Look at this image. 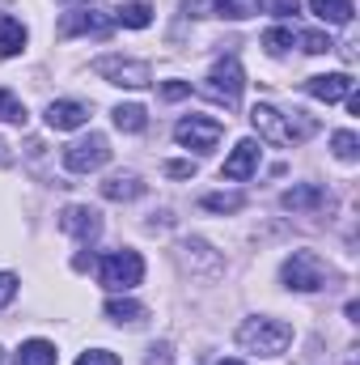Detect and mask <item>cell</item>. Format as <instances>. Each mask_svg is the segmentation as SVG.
Returning <instances> with one entry per match:
<instances>
[{"instance_id":"obj_15","label":"cell","mask_w":360,"mask_h":365,"mask_svg":"<svg viewBox=\"0 0 360 365\" xmlns=\"http://www.w3.org/2000/svg\"><path fill=\"white\" fill-rule=\"evenodd\" d=\"M280 204H284L288 212H309V208H322V204H327V191L314 187V182H301V187H288V191L280 195Z\"/></svg>"},{"instance_id":"obj_36","label":"cell","mask_w":360,"mask_h":365,"mask_svg":"<svg viewBox=\"0 0 360 365\" xmlns=\"http://www.w3.org/2000/svg\"><path fill=\"white\" fill-rule=\"evenodd\" d=\"M0 365H4V353H0Z\"/></svg>"},{"instance_id":"obj_19","label":"cell","mask_w":360,"mask_h":365,"mask_svg":"<svg viewBox=\"0 0 360 365\" xmlns=\"http://www.w3.org/2000/svg\"><path fill=\"white\" fill-rule=\"evenodd\" d=\"M55 344L51 340H26L21 349H17V365H55Z\"/></svg>"},{"instance_id":"obj_26","label":"cell","mask_w":360,"mask_h":365,"mask_svg":"<svg viewBox=\"0 0 360 365\" xmlns=\"http://www.w3.org/2000/svg\"><path fill=\"white\" fill-rule=\"evenodd\" d=\"M0 123H26V106L21 98L9 90H0Z\"/></svg>"},{"instance_id":"obj_17","label":"cell","mask_w":360,"mask_h":365,"mask_svg":"<svg viewBox=\"0 0 360 365\" xmlns=\"http://www.w3.org/2000/svg\"><path fill=\"white\" fill-rule=\"evenodd\" d=\"M102 195L106 200H136V195H144V182H140V175H110V179L102 182Z\"/></svg>"},{"instance_id":"obj_6","label":"cell","mask_w":360,"mask_h":365,"mask_svg":"<svg viewBox=\"0 0 360 365\" xmlns=\"http://www.w3.org/2000/svg\"><path fill=\"white\" fill-rule=\"evenodd\" d=\"M203 90L212 93L216 102H225V106H238V98H242V90H246V73H242V64H238L233 56L216 60L212 73H208V81H203Z\"/></svg>"},{"instance_id":"obj_3","label":"cell","mask_w":360,"mask_h":365,"mask_svg":"<svg viewBox=\"0 0 360 365\" xmlns=\"http://www.w3.org/2000/svg\"><path fill=\"white\" fill-rule=\"evenodd\" d=\"M280 280H284L288 289H297V293H318V289H327L331 268L322 264L318 251H292V255L284 259V268H280Z\"/></svg>"},{"instance_id":"obj_5","label":"cell","mask_w":360,"mask_h":365,"mask_svg":"<svg viewBox=\"0 0 360 365\" xmlns=\"http://www.w3.org/2000/svg\"><path fill=\"white\" fill-rule=\"evenodd\" d=\"M102 284L110 289V293H127V289H136L140 280H144V259L136 255V251H110L106 259H102Z\"/></svg>"},{"instance_id":"obj_13","label":"cell","mask_w":360,"mask_h":365,"mask_svg":"<svg viewBox=\"0 0 360 365\" xmlns=\"http://www.w3.org/2000/svg\"><path fill=\"white\" fill-rule=\"evenodd\" d=\"M85 123H90V106H85V102L60 98V102L47 106V128H55V132H77V128H85Z\"/></svg>"},{"instance_id":"obj_9","label":"cell","mask_w":360,"mask_h":365,"mask_svg":"<svg viewBox=\"0 0 360 365\" xmlns=\"http://www.w3.org/2000/svg\"><path fill=\"white\" fill-rule=\"evenodd\" d=\"M259 140H238L233 145V153L225 158V166H221V179H229V182H246L255 170H259Z\"/></svg>"},{"instance_id":"obj_32","label":"cell","mask_w":360,"mask_h":365,"mask_svg":"<svg viewBox=\"0 0 360 365\" xmlns=\"http://www.w3.org/2000/svg\"><path fill=\"white\" fill-rule=\"evenodd\" d=\"M166 175L170 179H191L195 175V162H166Z\"/></svg>"},{"instance_id":"obj_18","label":"cell","mask_w":360,"mask_h":365,"mask_svg":"<svg viewBox=\"0 0 360 365\" xmlns=\"http://www.w3.org/2000/svg\"><path fill=\"white\" fill-rule=\"evenodd\" d=\"M309 9H314L322 21H331V26H348V21H352V13H356V4H352V0H309Z\"/></svg>"},{"instance_id":"obj_20","label":"cell","mask_w":360,"mask_h":365,"mask_svg":"<svg viewBox=\"0 0 360 365\" xmlns=\"http://www.w3.org/2000/svg\"><path fill=\"white\" fill-rule=\"evenodd\" d=\"M106 319H110V323H140V319H144V306L132 302V297H110V302H106Z\"/></svg>"},{"instance_id":"obj_34","label":"cell","mask_w":360,"mask_h":365,"mask_svg":"<svg viewBox=\"0 0 360 365\" xmlns=\"http://www.w3.org/2000/svg\"><path fill=\"white\" fill-rule=\"evenodd\" d=\"M182 9H186V17H199V9H203V0H186Z\"/></svg>"},{"instance_id":"obj_11","label":"cell","mask_w":360,"mask_h":365,"mask_svg":"<svg viewBox=\"0 0 360 365\" xmlns=\"http://www.w3.org/2000/svg\"><path fill=\"white\" fill-rule=\"evenodd\" d=\"M110 9H73V13H64V21H60V34L64 38H73V34H102V30H110Z\"/></svg>"},{"instance_id":"obj_25","label":"cell","mask_w":360,"mask_h":365,"mask_svg":"<svg viewBox=\"0 0 360 365\" xmlns=\"http://www.w3.org/2000/svg\"><path fill=\"white\" fill-rule=\"evenodd\" d=\"M331 149H335V158H339V162H356V158H360L356 132H335V136H331Z\"/></svg>"},{"instance_id":"obj_31","label":"cell","mask_w":360,"mask_h":365,"mask_svg":"<svg viewBox=\"0 0 360 365\" xmlns=\"http://www.w3.org/2000/svg\"><path fill=\"white\" fill-rule=\"evenodd\" d=\"M268 9L275 17H292V13L301 9V0H268Z\"/></svg>"},{"instance_id":"obj_1","label":"cell","mask_w":360,"mask_h":365,"mask_svg":"<svg viewBox=\"0 0 360 365\" xmlns=\"http://www.w3.org/2000/svg\"><path fill=\"white\" fill-rule=\"evenodd\" d=\"M238 344L246 353H259V357H280L292 344V327L284 319H246L238 327Z\"/></svg>"},{"instance_id":"obj_27","label":"cell","mask_w":360,"mask_h":365,"mask_svg":"<svg viewBox=\"0 0 360 365\" xmlns=\"http://www.w3.org/2000/svg\"><path fill=\"white\" fill-rule=\"evenodd\" d=\"M263 47H268L271 56H284V51L292 47V30H284V26L268 30V34H263Z\"/></svg>"},{"instance_id":"obj_8","label":"cell","mask_w":360,"mask_h":365,"mask_svg":"<svg viewBox=\"0 0 360 365\" xmlns=\"http://www.w3.org/2000/svg\"><path fill=\"white\" fill-rule=\"evenodd\" d=\"M110 162V145H106V136H81V140H73L68 149H64V166L73 170V175H90V170H102Z\"/></svg>"},{"instance_id":"obj_14","label":"cell","mask_w":360,"mask_h":365,"mask_svg":"<svg viewBox=\"0 0 360 365\" xmlns=\"http://www.w3.org/2000/svg\"><path fill=\"white\" fill-rule=\"evenodd\" d=\"M305 93L318 98V102H344L352 93V77L348 73H327V77H309L305 81Z\"/></svg>"},{"instance_id":"obj_29","label":"cell","mask_w":360,"mask_h":365,"mask_svg":"<svg viewBox=\"0 0 360 365\" xmlns=\"http://www.w3.org/2000/svg\"><path fill=\"white\" fill-rule=\"evenodd\" d=\"M77 365H119V357H115V353H106V349H90V353H81V357H77Z\"/></svg>"},{"instance_id":"obj_7","label":"cell","mask_w":360,"mask_h":365,"mask_svg":"<svg viewBox=\"0 0 360 365\" xmlns=\"http://www.w3.org/2000/svg\"><path fill=\"white\" fill-rule=\"evenodd\" d=\"M221 136H225V128L216 119H208V115H186L174 128V140L182 149H195V153H212L221 145Z\"/></svg>"},{"instance_id":"obj_30","label":"cell","mask_w":360,"mask_h":365,"mask_svg":"<svg viewBox=\"0 0 360 365\" xmlns=\"http://www.w3.org/2000/svg\"><path fill=\"white\" fill-rule=\"evenodd\" d=\"M13 297H17V276H13V272H0V310H4Z\"/></svg>"},{"instance_id":"obj_33","label":"cell","mask_w":360,"mask_h":365,"mask_svg":"<svg viewBox=\"0 0 360 365\" xmlns=\"http://www.w3.org/2000/svg\"><path fill=\"white\" fill-rule=\"evenodd\" d=\"M162 93H166L170 102H179V98H186V93H191V86H186V81H166V86H162Z\"/></svg>"},{"instance_id":"obj_21","label":"cell","mask_w":360,"mask_h":365,"mask_svg":"<svg viewBox=\"0 0 360 365\" xmlns=\"http://www.w3.org/2000/svg\"><path fill=\"white\" fill-rule=\"evenodd\" d=\"M144 123H149L144 106H136V102L115 106V128H119V132H144Z\"/></svg>"},{"instance_id":"obj_35","label":"cell","mask_w":360,"mask_h":365,"mask_svg":"<svg viewBox=\"0 0 360 365\" xmlns=\"http://www.w3.org/2000/svg\"><path fill=\"white\" fill-rule=\"evenodd\" d=\"M216 365H246V361H216Z\"/></svg>"},{"instance_id":"obj_28","label":"cell","mask_w":360,"mask_h":365,"mask_svg":"<svg viewBox=\"0 0 360 365\" xmlns=\"http://www.w3.org/2000/svg\"><path fill=\"white\" fill-rule=\"evenodd\" d=\"M301 47H305L309 56H322V51H331L335 43H331V34H322V30H309V34H301Z\"/></svg>"},{"instance_id":"obj_16","label":"cell","mask_w":360,"mask_h":365,"mask_svg":"<svg viewBox=\"0 0 360 365\" xmlns=\"http://www.w3.org/2000/svg\"><path fill=\"white\" fill-rule=\"evenodd\" d=\"M21 51H26V26L17 17L0 13V56L9 60V56H21Z\"/></svg>"},{"instance_id":"obj_23","label":"cell","mask_w":360,"mask_h":365,"mask_svg":"<svg viewBox=\"0 0 360 365\" xmlns=\"http://www.w3.org/2000/svg\"><path fill=\"white\" fill-rule=\"evenodd\" d=\"M115 21H123L127 30H144V26L153 21V9L136 0V4H123V9H115Z\"/></svg>"},{"instance_id":"obj_10","label":"cell","mask_w":360,"mask_h":365,"mask_svg":"<svg viewBox=\"0 0 360 365\" xmlns=\"http://www.w3.org/2000/svg\"><path fill=\"white\" fill-rule=\"evenodd\" d=\"M60 230L73 234V238H81V242H93L102 234V212L97 208H85V204H73V208L60 212Z\"/></svg>"},{"instance_id":"obj_4","label":"cell","mask_w":360,"mask_h":365,"mask_svg":"<svg viewBox=\"0 0 360 365\" xmlns=\"http://www.w3.org/2000/svg\"><path fill=\"white\" fill-rule=\"evenodd\" d=\"M93 73L110 86H123V90L153 86V68L144 60H127V56H102V60H93Z\"/></svg>"},{"instance_id":"obj_2","label":"cell","mask_w":360,"mask_h":365,"mask_svg":"<svg viewBox=\"0 0 360 365\" xmlns=\"http://www.w3.org/2000/svg\"><path fill=\"white\" fill-rule=\"evenodd\" d=\"M250 123H255V132L263 136V140H271V145H292V140H305V136H314V119H301V123H292L288 115H280L275 106H268V102H259L255 110H250Z\"/></svg>"},{"instance_id":"obj_22","label":"cell","mask_w":360,"mask_h":365,"mask_svg":"<svg viewBox=\"0 0 360 365\" xmlns=\"http://www.w3.org/2000/svg\"><path fill=\"white\" fill-rule=\"evenodd\" d=\"M216 17H229V21H246L259 13V0H212Z\"/></svg>"},{"instance_id":"obj_12","label":"cell","mask_w":360,"mask_h":365,"mask_svg":"<svg viewBox=\"0 0 360 365\" xmlns=\"http://www.w3.org/2000/svg\"><path fill=\"white\" fill-rule=\"evenodd\" d=\"M179 259H182L186 272H203V276L221 272V255H216L203 238H182L179 242Z\"/></svg>"},{"instance_id":"obj_24","label":"cell","mask_w":360,"mask_h":365,"mask_svg":"<svg viewBox=\"0 0 360 365\" xmlns=\"http://www.w3.org/2000/svg\"><path fill=\"white\" fill-rule=\"evenodd\" d=\"M199 204H203L208 212H242V204H246V200H242L238 191H212V195H203Z\"/></svg>"}]
</instances>
